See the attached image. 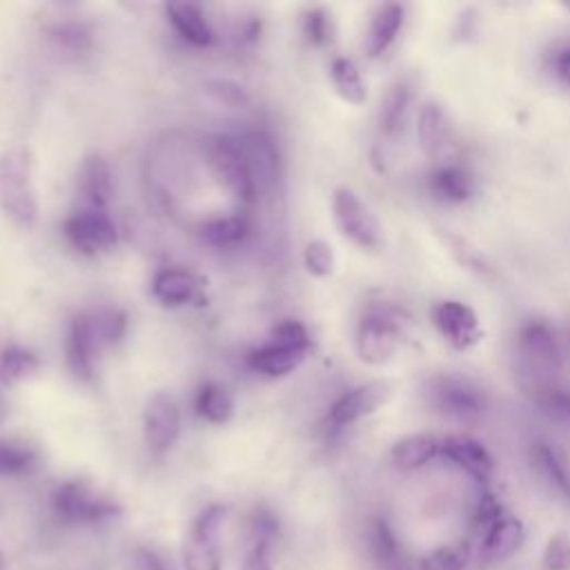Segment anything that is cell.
Returning <instances> with one entry per match:
<instances>
[{"instance_id":"cell-1","label":"cell","mask_w":570,"mask_h":570,"mask_svg":"<svg viewBox=\"0 0 570 570\" xmlns=\"http://www.w3.org/2000/svg\"><path fill=\"white\" fill-rule=\"evenodd\" d=\"M0 212L22 229L38 223L40 203L33 183V156L27 145H9L0 151Z\"/></svg>"},{"instance_id":"cell-2","label":"cell","mask_w":570,"mask_h":570,"mask_svg":"<svg viewBox=\"0 0 570 570\" xmlns=\"http://www.w3.org/2000/svg\"><path fill=\"white\" fill-rule=\"evenodd\" d=\"M203 158L216 183L238 203L240 209L254 203L258 189L236 134L207 136L203 140Z\"/></svg>"},{"instance_id":"cell-3","label":"cell","mask_w":570,"mask_h":570,"mask_svg":"<svg viewBox=\"0 0 570 570\" xmlns=\"http://www.w3.org/2000/svg\"><path fill=\"white\" fill-rule=\"evenodd\" d=\"M312 350V338L298 321H283L274 327L269 341L249 354V367L269 379L287 376L303 365Z\"/></svg>"},{"instance_id":"cell-4","label":"cell","mask_w":570,"mask_h":570,"mask_svg":"<svg viewBox=\"0 0 570 570\" xmlns=\"http://www.w3.org/2000/svg\"><path fill=\"white\" fill-rule=\"evenodd\" d=\"M517 347L525 376L534 381V392L552 385V376L561 370V347L554 330L546 321L532 318L521 325Z\"/></svg>"},{"instance_id":"cell-5","label":"cell","mask_w":570,"mask_h":570,"mask_svg":"<svg viewBox=\"0 0 570 570\" xmlns=\"http://www.w3.org/2000/svg\"><path fill=\"white\" fill-rule=\"evenodd\" d=\"M51 508L62 523L98 525L120 514V505L85 481H65L51 494Z\"/></svg>"},{"instance_id":"cell-6","label":"cell","mask_w":570,"mask_h":570,"mask_svg":"<svg viewBox=\"0 0 570 570\" xmlns=\"http://www.w3.org/2000/svg\"><path fill=\"white\" fill-rule=\"evenodd\" d=\"M403 343L399 316L390 307H372L356 325L354 347L363 363L383 365L396 356Z\"/></svg>"},{"instance_id":"cell-7","label":"cell","mask_w":570,"mask_h":570,"mask_svg":"<svg viewBox=\"0 0 570 570\" xmlns=\"http://www.w3.org/2000/svg\"><path fill=\"white\" fill-rule=\"evenodd\" d=\"M227 519L225 505L203 508L189 525V532L183 541V566L185 570H223L220 552V528Z\"/></svg>"},{"instance_id":"cell-8","label":"cell","mask_w":570,"mask_h":570,"mask_svg":"<svg viewBox=\"0 0 570 570\" xmlns=\"http://www.w3.org/2000/svg\"><path fill=\"white\" fill-rule=\"evenodd\" d=\"M105 347H109V343L105 338L98 309L80 312L69 321L65 361L78 381H91L96 376V361Z\"/></svg>"},{"instance_id":"cell-9","label":"cell","mask_w":570,"mask_h":570,"mask_svg":"<svg viewBox=\"0 0 570 570\" xmlns=\"http://www.w3.org/2000/svg\"><path fill=\"white\" fill-rule=\"evenodd\" d=\"M332 216H334L338 232L356 247L374 252L383 245V229H381L376 216L372 214V209L363 203V198L354 189H350L345 185L334 189Z\"/></svg>"},{"instance_id":"cell-10","label":"cell","mask_w":570,"mask_h":570,"mask_svg":"<svg viewBox=\"0 0 570 570\" xmlns=\"http://www.w3.org/2000/svg\"><path fill=\"white\" fill-rule=\"evenodd\" d=\"M430 405L445 419L459 423H474L485 412L483 392L468 379L441 374L428 383Z\"/></svg>"},{"instance_id":"cell-11","label":"cell","mask_w":570,"mask_h":570,"mask_svg":"<svg viewBox=\"0 0 570 570\" xmlns=\"http://www.w3.org/2000/svg\"><path fill=\"white\" fill-rule=\"evenodd\" d=\"M62 232L67 240L82 254H100L118 245V227L109 212L100 209L78 207L65 218Z\"/></svg>"},{"instance_id":"cell-12","label":"cell","mask_w":570,"mask_h":570,"mask_svg":"<svg viewBox=\"0 0 570 570\" xmlns=\"http://www.w3.org/2000/svg\"><path fill=\"white\" fill-rule=\"evenodd\" d=\"M180 436V407L169 392H156L142 410V439L151 454H167Z\"/></svg>"},{"instance_id":"cell-13","label":"cell","mask_w":570,"mask_h":570,"mask_svg":"<svg viewBox=\"0 0 570 570\" xmlns=\"http://www.w3.org/2000/svg\"><path fill=\"white\" fill-rule=\"evenodd\" d=\"M390 396V385L383 381H372L343 392L327 410L330 430H345L361 419L374 414Z\"/></svg>"},{"instance_id":"cell-14","label":"cell","mask_w":570,"mask_h":570,"mask_svg":"<svg viewBox=\"0 0 570 570\" xmlns=\"http://www.w3.org/2000/svg\"><path fill=\"white\" fill-rule=\"evenodd\" d=\"M245 154V160L249 165L252 178L256 183V189H269L276 185L281 174V156L274 138L261 129H245L243 134H236Z\"/></svg>"},{"instance_id":"cell-15","label":"cell","mask_w":570,"mask_h":570,"mask_svg":"<svg viewBox=\"0 0 570 570\" xmlns=\"http://www.w3.org/2000/svg\"><path fill=\"white\" fill-rule=\"evenodd\" d=\"M432 321L441 336L456 350H468L481 338V325L474 309L461 301H441L432 309Z\"/></svg>"},{"instance_id":"cell-16","label":"cell","mask_w":570,"mask_h":570,"mask_svg":"<svg viewBox=\"0 0 570 570\" xmlns=\"http://www.w3.org/2000/svg\"><path fill=\"white\" fill-rule=\"evenodd\" d=\"M76 187L82 200L80 207L109 212V205L114 200V176L109 163L100 154H89L82 158Z\"/></svg>"},{"instance_id":"cell-17","label":"cell","mask_w":570,"mask_h":570,"mask_svg":"<svg viewBox=\"0 0 570 570\" xmlns=\"http://www.w3.org/2000/svg\"><path fill=\"white\" fill-rule=\"evenodd\" d=\"M165 16L174 31L194 47H212L216 33L200 4L194 2H169L165 4Z\"/></svg>"},{"instance_id":"cell-18","label":"cell","mask_w":570,"mask_h":570,"mask_svg":"<svg viewBox=\"0 0 570 570\" xmlns=\"http://www.w3.org/2000/svg\"><path fill=\"white\" fill-rule=\"evenodd\" d=\"M200 292V281L189 269L165 267L151 278V296L165 307H180L191 303Z\"/></svg>"},{"instance_id":"cell-19","label":"cell","mask_w":570,"mask_h":570,"mask_svg":"<svg viewBox=\"0 0 570 570\" xmlns=\"http://www.w3.org/2000/svg\"><path fill=\"white\" fill-rule=\"evenodd\" d=\"M530 461L537 474L548 483V488L554 490L561 499L570 501V463L563 452L557 450L552 443L537 439L530 445Z\"/></svg>"},{"instance_id":"cell-20","label":"cell","mask_w":570,"mask_h":570,"mask_svg":"<svg viewBox=\"0 0 570 570\" xmlns=\"http://www.w3.org/2000/svg\"><path fill=\"white\" fill-rule=\"evenodd\" d=\"M196 234L209 247L229 249L240 245L249 236V216L245 214V209L209 216L198 225Z\"/></svg>"},{"instance_id":"cell-21","label":"cell","mask_w":570,"mask_h":570,"mask_svg":"<svg viewBox=\"0 0 570 570\" xmlns=\"http://www.w3.org/2000/svg\"><path fill=\"white\" fill-rule=\"evenodd\" d=\"M428 189L436 200L459 205L474 194V178L463 165L441 163L430 171Z\"/></svg>"},{"instance_id":"cell-22","label":"cell","mask_w":570,"mask_h":570,"mask_svg":"<svg viewBox=\"0 0 570 570\" xmlns=\"http://www.w3.org/2000/svg\"><path fill=\"white\" fill-rule=\"evenodd\" d=\"M405 20V7L396 4V2H387L381 4L367 24V33H365V53L370 58H381L399 38L401 27Z\"/></svg>"},{"instance_id":"cell-23","label":"cell","mask_w":570,"mask_h":570,"mask_svg":"<svg viewBox=\"0 0 570 570\" xmlns=\"http://www.w3.org/2000/svg\"><path fill=\"white\" fill-rule=\"evenodd\" d=\"M441 454L476 481H485L494 470V461L483 443L468 436H450L441 441Z\"/></svg>"},{"instance_id":"cell-24","label":"cell","mask_w":570,"mask_h":570,"mask_svg":"<svg viewBox=\"0 0 570 570\" xmlns=\"http://www.w3.org/2000/svg\"><path fill=\"white\" fill-rule=\"evenodd\" d=\"M416 138L425 154L443 156L452 145V125L439 102H425L416 114Z\"/></svg>"},{"instance_id":"cell-25","label":"cell","mask_w":570,"mask_h":570,"mask_svg":"<svg viewBox=\"0 0 570 570\" xmlns=\"http://www.w3.org/2000/svg\"><path fill=\"white\" fill-rule=\"evenodd\" d=\"M414 94L412 85L405 80H396L383 96L381 102V114H379V125L381 131L387 138H396L405 131L407 118H410V107H412Z\"/></svg>"},{"instance_id":"cell-26","label":"cell","mask_w":570,"mask_h":570,"mask_svg":"<svg viewBox=\"0 0 570 570\" xmlns=\"http://www.w3.org/2000/svg\"><path fill=\"white\" fill-rule=\"evenodd\" d=\"M439 454H441V441L434 439L432 434L419 432V434H407V436L399 439L392 445L390 459H392L394 468H399L403 472H412V470L423 468Z\"/></svg>"},{"instance_id":"cell-27","label":"cell","mask_w":570,"mask_h":570,"mask_svg":"<svg viewBox=\"0 0 570 570\" xmlns=\"http://www.w3.org/2000/svg\"><path fill=\"white\" fill-rule=\"evenodd\" d=\"M521 539H523L521 523L514 519H508V517H499L497 521H492L488 525L479 557L485 563H499V561L508 559L519 548Z\"/></svg>"},{"instance_id":"cell-28","label":"cell","mask_w":570,"mask_h":570,"mask_svg":"<svg viewBox=\"0 0 570 570\" xmlns=\"http://www.w3.org/2000/svg\"><path fill=\"white\" fill-rule=\"evenodd\" d=\"M330 78L341 100L350 105H363L367 100V85L363 80L361 69L354 65V60L345 56H336L330 62Z\"/></svg>"},{"instance_id":"cell-29","label":"cell","mask_w":570,"mask_h":570,"mask_svg":"<svg viewBox=\"0 0 570 570\" xmlns=\"http://www.w3.org/2000/svg\"><path fill=\"white\" fill-rule=\"evenodd\" d=\"M196 414L214 425H223L234 416V401L227 390L214 381H207L198 387L194 401Z\"/></svg>"},{"instance_id":"cell-30","label":"cell","mask_w":570,"mask_h":570,"mask_svg":"<svg viewBox=\"0 0 570 570\" xmlns=\"http://www.w3.org/2000/svg\"><path fill=\"white\" fill-rule=\"evenodd\" d=\"M40 370V361L33 352L9 345L0 352V385H18L33 379Z\"/></svg>"},{"instance_id":"cell-31","label":"cell","mask_w":570,"mask_h":570,"mask_svg":"<svg viewBox=\"0 0 570 570\" xmlns=\"http://www.w3.org/2000/svg\"><path fill=\"white\" fill-rule=\"evenodd\" d=\"M49 38L60 51L71 56H82L94 45V33L85 22L78 20H60L49 27Z\"/></svg>"},{"instance_id":"cell-32","label":"cell","mask_w":570,"mask_h":570,"mask_svg":"<svg viewBox=\"0 0 570 570\" xmlns=\"http://www.w3.org/2000/svg\"><path fill=\"white\" fill-rule=\"evenodd\" d=\"M367 543L372 557L383 566H394L399 561V541L387 521L374 519L367 530Z\"/></svg>"},{"instance_id":"cell-33","label":"cell","mask_w":570,"mask_h":570,"mask_svg":"<svg viewBox=\"0 0 570 570\" xmlns=\"http://www.w3.org/2000/svg\"><path fill=\"white\" fill-rule=\"evenodd\" d=\"M36 465V452L18 441L0 439V476H18Z\"/></svg>"},{"instance_id":"cell-34","label":"cell","mask_w":570,"mask_h":570,"mask_svg":"<svg viewBox=\"0 0 570 570\" xmlns=\"http://www.w3.org/2000/svg\"><path fill=\"white\" fill-rule=\"evenodd\" d=\"M534 401L548 419L570 428V390L559 387L557 383H552V385H546V387L537 390Z\"/></svg>"},{"instance_id":"cell-35","label":"cell","mask_w":570,"mask_h":570,"mask_svg":"<svg viewBox=\"0 0 570 570\" xmlns=\"http://www.w3.org/2000/svg\"><path fill=\"white\" fill-rule=\"evenodd\" d=\"M303 33L314 47H325L334 40L332 16L323 7H312L303 18Z\"/></svg>"},{"instance_id":"cell-36","label":"cell","mask_w":570,"mask_h":570,"mask_svg":"<svg viewBox=\"0 0 570 570\" xmlns=\"http://www.w3.org/2000/svg\"><path fill=\"white\" fill-rule=\"evenodd\" d=\"M303 265L316 278L330 276L334 272V252H332V247L321 238L309 240L303 247Z\"/></svg>"},{"instance_id":"cell-37","label":"cell","mask_w":570,"mask_h":570,"mask_svg":"<svg viewBox=\"0 0 570 570\" xmlns=\"http://www.w3.org/2000/svg\"><path fill=\"white\" fill-rule=\"evenodd\" d=\"M468 563V550L463 546L439 548L423 561V570H461Z\"/></svg>"},{"instance_id":"cell-38","label":"cell","mask_w":570,"mask_h":570,"mask_svg":"<svg viewBox=\"0 0 570 570\" xmlns=\"http://www.w3.org/2000/svg\"><path fill=\"white\" fill-rule=\"evenodd\" d=\"M205 91L218 105H227V107H243V105H247V96H245L243 87H238L232 80H212V82L205 85Z\"/></svg>"},{"instance_id":"cell-39","label":"cell","mask_w":570,"mask_h":570,"mask_svg":"<svg viewBox=\"0 0 570 570\" xmlns=\"http://www.w3.org/2000/svg\"><path fill=\"white\" fill-rule=\"evenodd\" d=\"M243 570H274L269 561V541H252L243 559Z\"/></svg>"},{"instance_id":"cell-40","label":"cell","mask_w":570,"mask_h":570,"mask_svg":"<svg viewBox=\"0 0 570 570\" xmlns=\"http://www.w3.org/2000/svg\"><path fill=\"white\" fill-rule=\"evenodd\" d=\"M131 557H134L136 570H171L167 566V561L158 552H154L149 548H136Z\"/></svg>"},{"instance_id":"cell-41","label":"cell","mask_w":570,"mask_h":570,"mask_svg":"<svg viewBox=\"0 0 570 570\" xmlns=\"http://www.w3.org/2000/svg\"><path fill=\"white\" fill-rule=\"evenodd\" d=\"M552 69H554V76L559 78V82L570 89V45L561 47V49L554 53Z\"/></svg>"},{"instance_id":"cell-42","label":"cell","mask_w":570,"mask_h":570,"mask_svg":"<svg viewBox=\"0 0 570 570\" xmlns=\"http://www.w3.org/2000/svg\"><path fill=\"white\" fill-rule=\"evenodd\" d=\"M548 561L552 568L570 563V543L561 539H552L548 546Z\"/></svg>"},{"instance_id":"cell-43","label":"cell","mask_w":570,"mask_h":570,"mask_svg":"<svg viewBox=\"0 0 570 570\" xmlns=\"http://www.w3.org/2000/svg\"><path fill=\"white\" fill-rule=\"evenodd\" d=\"M0 416H2V396H0Z\"/></svg>"},{"instance_id":"cell-44","label":"cell","mask_w":570,"mask_h":570,"mask_svg":"<svg viewBox=\"0 0 570 570\" xmlns=\"http://www.w3.org/2000/svg\"><path fill=\"white\" fill-rule=\"evenodd\" d=\"M0 568H2V552H0Z\"/></svg>"}]
</instances>
